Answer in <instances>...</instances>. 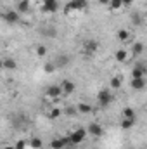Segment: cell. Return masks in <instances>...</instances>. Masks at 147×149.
I'll return each instance as SVG.
<instances>
[{
  "label": "cell",
  "instance_id": "6da1fadb",
  "mask_svg": "<svg viewBox=\"0 0 147 149\" xmlns=\"http://www.w3.org/2000/svg\"><path fill=\"white\" fill-rule=\"evenodd\" d=\"M87 5H88L87 0H69L66 3V7H64V14L66 16H71L74 12H81V10L87 9Z\"/></svg>",
  "mask_w": 147,
  "mask_h": 149
},
{
  "label": "cell",
  "instance_id": "7a4b0ae2",
  "mask_svg": "<svg viewBox=\"0 0 147 149\" xmlns=\"http://www.w3.org/2000/svg\"><path fill=\"white\" fill-rule=\"evenodd\" d=\"M87 134H88V130L83 128V127H80V128L73 130V132L68 134V137H66V139H68V144H71V146H78V144H81V142L85 141Z\"/></svg>",
  "mask_w": 147,
  "mask_h": 149
},
{
  "label": "cell",
  "instance_id": "3957f363",
  "mask_svg": "<svg viewBox=\"0 0 147 149\" xmlns=\"http://www.w3.org/2000/svg\"><path fill=\"white\" fill-rule=\"evenodd\" d=\"M97 50H99V42L94 40V38L85 40V42L81 43V54H83L85 57H94V56L97 54Z\"/></svg>",
  "mask_w": 147,
  "mask_h": 149
},
{
  "label": "cell",
  "instance_id": "277c9868",
  "mask_svg": "<svg viewBox=\"0 0 147 149\" xmlns=\"http://www.w3.org/2000/svg\"><path fill=\"white\" fill-rule=\"evenodd\" d=\"M62 95H64V94H62L61 85H50V87L45 88V94H43V97H45L47 101H50V102H57Z\"/></svg>",
  "mask_w": 147,
  "mask_h": 149
},
{
  "label": "cell",
  "instance_id": "5b68a950",
  "mask_svg": "<svg viewBox=\"0 0 147 149\" xmlns=\"http://www.w3.org/2000/svg\"><path fill=\"white\" fill-rule=\"evenodd\" d=\"M112 101H114V95H112L111 88H101V90L97 92V102H99V106L107 108Z\"/></svg>",
  "mask_w": 147,
  "mask_h": 149
},
{
  "label": "cell",
  "instance_id": "8992f818",
  "mask_svg": "<svg viewBox=\"0 0 147 149\" xmlns=\"http://www.w3.org/2000/svg\"><path fill=\"white\" fill-rule=\"evenodd\" d=\"M130 57H132V52H128V49H126V47H121V49H118V50L114 52V61H116V63H119V64L128 63V61H130Z\"/></svg>",
  "mask_w": 147,
  "mask_h": 149
},
{
  "label": "cell",
  "instance_id": "52a82bcc",
  "mask_svg": "<svg viewBox=\"0 0 147 149\" xmlns=\"http://www.w3.org/2000/svg\"><path fill=\"white\" fill-rule=\"evenodd\" d=\"M59 9V0H42V10L45 14H54Z\"/></svg>",
  "mask_w": 147,
  "mask_h": 149
},
{
  "label": "cell",
  "instance_id": "ba28073f",
  "mask_svg": "<svg viewBox=\"0 0 147 149\" xmlns=\"http://www.w3.org/2000/svg\"><path fill=\"white\" fill-rule=\"evenodd\" d=\"M87 130H88V134H90L92 137H102V134H104L102 125H101V123H97V121H92V123L87 127Z\"/></svg>",
  "mask_w": 147,
  "mask_h": 149
},
{
  "label": "cell",
  "instance_id": "9c48e42d",
  "mask_svg": "<svg viewBox=\"0 0 147 149\" xmlns=\"http://www.w3.org/2000/svg\"><path fill=\"white\" fill-rule=\"evenodd\" d=\"M59 85H61V88H62V94H64V95H71L74 90H76V83H74L73 80H62Z\"/></svg>",
  "mask_w": 147,
  "mask_h": 149
},
{
  "label": "cell",
  "instance_id": "30bf717a",
  "mask_svg": "<svg viewBox=\"0 0 147 149\" xmlns=\"http://www.w3.org/2000/svg\"><path fill=\"white\" fill-rule=\"evenodd\" d=\"M116 37H118V42H119V43L126 45V43H130V42H132V31H130V30L121 28V30H118Z\"/></svg>",
  "mask_w": 147,
  "mask_h": 149
},
{
  "label": "cell",
  "instance_id": "8fae6325",
  "mask_svg": "<svg viewBox=\"0 0 147 149\" xmlns=\"http://www.w3.org/2000/svg\"><path fill=\"white\" fill-rule=\"evenodd\" d=\"M3 21L5 23H9V24H16V23H19V12L17 10H7V12H3Z\"/></svg>",
  "mask_w": 147,
  "mask_h": 149
},
{
  "label": "cell",
  "instance_id": "7c38bea8",
  "mask_svg": "<svg viewBox=\"0 0 147 149\" xmlns=\"http://www.w3.org/2000/svg\"><path fill=\"white\" fill-rule=\"evenodd\" d=\"M147 73V68L146 64H142V63H137L135 66H133V70H132V78H144Z\"/></svg>",
  "mask_w": 147,
  "mask_h": 149
},
{
  "label": "cell",
  "instance_id": "4fadbf2b",
  "mask_svg": "<svg viewBox=\"0 0 147 149\" xmlns=\"http://www.w3.org/2000/svg\"><path fill=\"white\" fill-rule=\"evenodd\" d=\"M2 68H3L5 71H16V70H17V63H16V59H12V57H5V59L2 61Z\"/></svg>",
  "mask_w": 147,
  "mask_h": 149
},
{
  "label": "cell",
  "instance_id": "5bb4252c",
  "mask_svg": "<svg viewBox=\"0 0 147 149\" xmlns=\"http://www.w3.org/2000/svg\"><path fill=\"white\" fill-rule=\"evenodd\" d=\"M146 85V78H132V81H130V87L133 90H144Z\"/></svg>",
  "mask_w": 147,
  "mask_h": 149
},
{
  "label": "cell",
  "instance_id": "9a60e30c",
  "mask_svg": "<svg viewBox=\"0 0 147 149\" xmlns=\"http://www.w3.org/2000/svg\"><path fill=\"white\" fill-rule=\"evenodd\" d=\"M68 146V139H52L50 141V149H64Z\"/></svg>",
  "mask_w": 147,
  "mask_h": 149
},
{
  "label": "cell",
  "instance_id": "2e32d148",
  "mask_svg": "<svg viewBox=\"0 0 147 149\" xmlns=\"http://www.w3.org/2000/svg\"><path fill=\"white\" fill-rule=\"evenodd\" d=\"M76 109H78L80 114H90V113L94 111V108H92L88 102H78V104H76Z\"/></svg>",
  "mask_w": 147,
  "mask_h": 149
},
{
  "label": "cell",
  "instance_id": "e0dca14e",
  "mask_svg": "<svg viewBox=\"0 0 147 149\" xmlns=\"http://www.w3.org/2000/svg\"><path fill=\"white\" fill-rule=\"evenodd\" d=\"M144 54V43L142 42H135L132 47V57H139Z\"/></svg>",
  "mask_w": 147,
  "mask_h": 149
},
{
  "label": "cell",
  "instance_id": "ac0fdd59",
  "mask_svg": "<svg viewBox=\"0 0 147 149\" xmlns=\"http://www.w3.org/2000/svg\"><path fill=\"white\" fill-rule=\"evenodd\" d=\"M31 9V0H19L17 2V12L23 14V12H28Z\"/></svg>",
  "mask_w": 147,
  "mask_h": 149
},
{
  "label": "cell",
  "instance_id": "d6986e66",
  "mask_svg": "<svg viewBox=\"0 0 147 149\" xmlns=\"http://www.w3.org/2000/svg\"><path fill=\"white\" fill-rule=\"evenodd\" d=\"M121 85H123V80H121V76H112L111 78V81H109V88L111 90H119L121 88Z\"/></svg>",
  "mask_w": 147,
  "mask_h": 149
},
{
  "label": "cell",
  "instance_id": "ffe728a7",
  "mask_svg": "<svg viewBox=\"0 0 147 149\" xmlns=\"http://www.w3.org/2000/svg\"><path fill=\"white\" fill-rule=\"evenodd\" d=\"M119 127H121L123 130H132V128L135 127V120H130V118H121Z\"/></svg>",
  "mask_w": 147,
  "mask_h": 149
},
{
  "label": "cell",
  "instance_id": "44dd1931",
  "mask_svg": "<svg viewBox=\"0 0 147 149\" xmlns=\"http://www.w3.org/2000/svg\"><path fill=\"white\" fill-rule=\"evenodd\" d=\"M47 52H49V50H47L45 45H42V43H40V45H35V56H37L38 59H43V57L47 56Z\"/></svg>",
  "mask_w": 147,
  "mask_h": 149
},
{
  "label": "cell",
  "instance_id": "7402d4cb",
  "mask_svg": "<svg viewBox=\"0 0 147 149\" xmlns=\"http://www.w3.org/2000/svg\"><path fill=\"white\" fill-rule=\"evenodd\" d=\"M109 9L112 10V12H119L121 9H125V5H123V0H111Z\"/></svg>",
  "mask_w": 147,
  "mask_h": 149
},
{
  "label": "cell",
  "instance_id": "603a6c76",
  "mask_svg": "<svg viewBox=\"0 0 147 149\" xmlns=\"http://www.w3.org/2000/svg\"><path fill=\"white\" fill-rule=\"evenodd\" d=\"M121 116L123 118H130V120H135V109L133 108H123V111H121Z\"/></svg>",
  "mask_w": 147,
  "mask_h": 149
},
{
  "label": "cell",
  "instance_id": "cb8c5ba5",
  "mask_svg": "<svg viewBox=\"0 0 147 149\" xmlns=\"http://www.w3.org/2000/svg\"><path fill=\"white\" fill-rule=\"evenodd\" d=\"M55 70H57V64H55L54 61H52V63H45V64H43V71H45V73L50 74V73H54Z\"/></svg>",
  "mask_w": 147,
  "mask_h": 149
},
{
  "label": "cell",
  "instance_id": "d4e9b609",
  "mask_svg": "<svg viewBox=\"0 0 147 149\" xmlns=\"http://www.w3.org/2000/svg\"><path fill=\"white\" fill-rule=\"evenodd\" d=\"M30 149H42V139L40 137L30 139Z\"/></svg>",
  "mask_w": 147,
  "mask_h": 149
},
{
  "label": "cell",
  "instance_id": "484cf974",
  "mask_svg": "<svg viewBox=\"0 0 147 149\" xmlns=\"http://www.w3.org/2000/svg\"><path fill=\"white\" fill-rule=\"evenodd\" d=\"M61 114H62L61 108H52V109L49 111V118H50V120H57V118H61Z\"/></svg>",
  "mask_w": 147,
  "mask_h": 149
},
{
  "label": "cell",
  "instance_id": "4316f807",
  "mask_svg": "<svg viewBox=\"0 0 147 149\" xmlns=\"http://www.w3.org/2000/svg\"><path fill=\"white\" fill-rule=\"evenodd\" d=\"M54 63L57 64V68H61V66H66V64L69 63V57H68V56H59Z\"/></svg>",
  "mask_w": 147,
  "mask_h": 149
},
{
  "label": "cell",
  "instance_id": "83f0119b",
  "mask_svg": "<svg viewBox=\"0 0 147 149\" xmlns=\"http://www.w3.org/2000/svg\"><path fill=\"white\" fill-rule=\"evenodd\" d=\"M16 149H30V141H24V139H19L16 144Z\"/></svg>",
  "mask_w": 147,
  "mask_h": 149
},
{
  "label": "cell",
  "instance_id": "f1b7e54d",
  "mask_svg": "<svg viewBox=\"0 0 147 149\" xmlns=\"http://www.w3.org/2000/svg\"><path fill=\"white\" fill-rule=\"evenodd\" d=\"M66 113H68V116H76V114H80L76 108H68V109H66Z\"/></svg>",
  "mask_w": 147,
  "mask_h": 149
},
{
  "label": "cell",
  "instance_id": "f546056e",
  "mask_svg": "<svg viewBox=\"0 0 147 149\" xmlns=\"http://www.w3.org/2000/svg\"><path fill=\"white\" fill-rule=\"evenodd\" d=\"M132 17H133V19H132V21H133V24H142V17H140L139 14H133Z\"/></svg>",
  "mask_w": 147,
  "mask_h": 149
},
{
  "label": "cell",
  "instance_id": "4dcf8cb0",
  "mask_svg": "<svg viewBox=\"0 0 147 149\" xmlns=\"http://www.w3.org/2000/svg\"><path fill=\"white\" fill-rule=\"evenodd\" d=\"M97 3H99V5H107V7H109L111 0H97Z\"/></svg>",
  "mask_w": 147,
  "mask_h": 149
},
{
  "label": "cell",
  "instance_id": "1f68e13d",
  "mask_svg": "<svg viewBox=\"0 0 147 149\" xmlns=\"http://www.w3.org/2000/svg\"><path fill=\"white\" fill-rule=\"evenodd\" d=\"M132 3H133V0H123V5H125V7H130Z\"/></svg>",
  "mask_w": 147,
  "mask_h": 149
},
{
  "label": "cell",
  "instance_id": "d6a6232c",
  "mask_svg": "<svg viewBox=\"0 0 147 149\" xmlns=\"http://www.w3.org/2000/svg\"><path fill=\"white\" fill-rule=\"evenodd\" d=\"M2 149H16V146H9V144H5Z\"/></svg>",
  "mask_w": 147,
  "mask_h": 149
},
{
  "label": "cell",
  "instance_id": "836d02e7",
  "mask_svg": "<svg viewBox=\"0 0 147 149\" xmlns=\"http://www.w3.org/2000/svg\"><path fill=\"white\" fill-rule=\"evenodd\" d=\"M139 149H147V148H139Z\"/></svg>",
  "mask_w": 147,
  "mask_h": 149
},
{
  "label": "cell",
  "instance_id": "e575fe53",
  "mask_svg": "<svg viewBox=\"0 0 147 149\" xmlns=\"http://www.w3.org/2000/svg\"><path fill=\"white\" fill-rule=\"evenodd\" d=\"M146 19H147V14H146Z\"/></svg>",
  "mask_w": 147,
  "mask_h": 149
},
{
  "label": "cell",
  "instance_id": "d590c367",
  "mask_svg": "<svg viewBox=\"0 0 147 149\" xmlns=\"http://www.w3.org/2000/svg\"><path fill=\"white\" fill-rule=\"evenodd\" d=\"M64 149H66V148H64Z\"/></svg>",
  "mask_w": 147,
  "mask_h": 149
}]
</instances>
